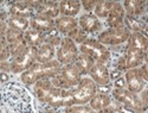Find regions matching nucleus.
<instances>
[{
  "label": "nucleus",
  "mask_w": 148,
  "mask_h": 113,
  "mask_svg": "<svg viewBox=\"0 0 148 113\" xmlns=\"http://www.w3.org/2000/svg\"><path fill=\"white\" fill-rule=\"evenodd\" d=\"M0 113H36L33 94L18 81L6 82L0 87Z\"/></svg>",
  "instance_id": "nucleus-1"
},
{
  "label": "nucleus",
  "mask_w": 148,
  "mask_h": 113,
  "mask_svg": "<svg viewBox=\"0 0 148 113\" xmlns=\"http://www.w3.org/2000/svg\"><path fill=\"white\" fill-rule=\"evenodd\" d=\"M33 95L43 105L53 108L69 107L75 105L70 89H60L52 86L50 79L40 80L33 85Z\"/></svg>",
  "instance_id": "nucleus-2"
},
{
  "label": "nucleus",
  "mask_w": 148,
  "mask_h": 113,
  "mask_svg": "<svg viewBox=\"0 0 148 113\" xmlns=\"http://www.w3.org/2000/svg\"><path fill=\"white\" fill-rule=\"evenodd\" d=\"M62 64L58 61L52 60L47 63H33L26 71L20 74V81L23 85L33 86L36 82L45 79H52L59 73Z\"/></svg>",
  "instance_id": "nucleus-3"
},
{
  "label": "nucleus",
  "mask_w": 148,
  "mask_h": 113,
  "mask_svg": "<svg viewBox=\"0 0 148 113\" xmlns=\"http://www.w3.org/2000/svg\"><path fill=\"white\" fill-rule=\"evenodd\" d=\"M79 53L87 54L90 56L94 62L97 63H103V64H109L112 62V51L110 49L101 44L96 38H90L88 37L82 44L78 45Z\"/></svg>",
  "instance_id": "nucleus-4"
},
{
  "label": "nucleus",
  "mask_w": 148,
  "mask_h": 113,
  "mask_svg": "<svg viewBox=\"0 0 148 113\" xmlns=\"http://www.w3.org/2000/svg\"><path fill=\"white\" fill-rule=\"evenodd\" d=\"M82 78L83 76L79 73V70L75 67V64L71 63V64L62 66L59 73L55 78L50 79V81H51L52 86L56 87V88L71 89V88H75L79 83Z\"/></svg>",
  "instance_id": "nucleus-5"
},
{
  "label": "nucleus",
  "mask_w": 148,
  "mask_h": 113,
  "mask_svg": "<svg viewBox=\"0 0 148 113\" xmlns=\"http://www.w3.org/2000/svg\"><path fill=\"white\" fill-rule=\"evenodd\" d=\"M110 96L113 100L120 106L128 108L135 113H146L147 112V106L142 104L140 100L139 94H134L129 92L127 88H112L110 91Z\"/></svg>",
  "instance_id": "nucleus-6"
},
{
  "label": "nucleus",
  "mask_w": 148,
  "mask_h": 113,
  "mask_svg": "<svg viewBox=\"0 0 148 113\" xmlns=\"http://www.w3.org/2000/svg\"><path fill=\"white\" fill-rule=\"evenodd\" d=\"M130 32L123 26L119 28H112V29H107L102 32L98 33L97 36V41L101 44H103L107 48H113V46H119L126 44L129 40Z\"/></svg>",
  "instance_id": "nucleus-7"
},
{
  "label": "nucleus",
  "mask_w": 148,
  "mask_h": 113,
  "mask_svg": "<svg viewBox=\"0 0 148 113\" xmlns=\"http://www.w3.org/2000/svg\"><path fill=\"white\" fill-rule=\"evenodd\" d=\"M71 96L73 100L75 105H85L90 101V99L97 93V86L95 82L88 78L83 76L79 81V83L75 87L71 88Z\"/></svg>",
  "instance_id": "nucleus-8"
},
{
  "label": "nucleus",
  "mask_w": 148,
  "mask_h": 113,
  "mask_svg": "<svg viewBox=\"0 0 148 113\" xmlns=\"http://www.w3.org/2000/svg\"><path fill=\"white\" fill-rule=\"evenodd\" d=\"M36 56H37V48L27 46L24 51L10 60L11 63V73L12 74H21L26 71L33 63H36Z\"/></svg>",
  "instance_id": "nucleus-9"
},
{
  "label": "nucleus",
  "mask_w": 148,
  "mask_h": 113,
  "mask_svg": "<svg viewBox=\"0 0 148 113\" xmlns=\"http://www.w3.org/2000/svg\"><path fill=\"white\" fill-rule=\"evenodd\" d=\"M79 54L78 46L73 43L68 37H63L59 46L56 49V57L55 60L58 61L62 66L71 64L75 62L76 57Z\"/></svg>",
  "instance_id": "nucleus-10"
},
{
  "label": "nucleus",
  "mask_w": 148,
  "mask_h": 113,
  "mask_svg": "<svg viewBox=\"0 0 148 113\" xmlns=\"http://www.w3.org/2000/svg\"><path fill=\"white\" fill-rule=\"evenodd\" d=\"M125 81H126V88L134 93V94H139L143 88L147 87V81L142 78L140 68H133V69H127L125 71Z\"/></svg>",
  "instance_id": "nucleus-11"
},
{
  "label": "nucleus",
  "mask_w": 148,
  "mask_h": 113,
  "mask_svg": "<svg viewBox=\"0 0 148 113\" xmlns=\"http://www.w3.org/2000/svg\"><path fill=\"white\" fill-rule=\"evenodd\" d=\"M88 75L95 82V85L97 87L109 86L110 82H112L110 75H109V67L107 64H103V63H97V62H95Z\"/></svg>",
  "instance_id": "nucleus-12"
},
{
  "label": "nucleus",
  "mask_w": 148,
  "mask_h": 113,
  "mask_svg": "<svg viewBox=\"0 0 148 113\" xmlns=\"http://www.w3.org/2000/svg\"><path fill=\"white\" fill-rule=\"evenodd\" d=\"M125 58L127 69L139 68L143 63H147V51H142V50H139L136 48L127 45L125 51Z\"/></svg>",
  "instance_id": "nucleus-13"
},
{
  "label": "nucleus",
  "mask_w": 148,
  "mask_h": 113,
  "mask_svg": "<svg viewBox=\"0 0 148 113\" xmlns=\"http://www.w3.org/2000/svg\"><path fill=\"white\" fill-rule=\"evenodd\" d=\"M77 21H78V28L81 30H83L88 36L90 33L100 32L103 28L101 20L98 19L96 16H94L92 12L91 13H84V15L79 16Z\"/></svg>",
  "instance_id": "nucleus-14"
},
{
  "label": "nucleus",
  "mask_w": 148,
  "mask_h": 113,
  "mask_svg": "<svg viewBox=\"0 0 148 113\" xmlns=\"http://www.w3.org/2000/svg\"><path fill=\"white\" fill-rule=\"evenodd\" d=\"M30 29L46 35L55 29V19L40 15H34L33 17L30 18Z\"/></svg>",
  "instance_id": "nucleus-15"
},
{
  "label": "nucleus",
  "mask_w": 148,
  "mask_h": 113,
  "mask_svg": "<svg viewBox=\"0 0 148 113\" xmlns=\"http://www.w3.org/2000/svg\"><path fill=\"white\" fill-rule=\"evenodd\" d=\"M121 4L123 8H125V12L127 16L145 19L146 6H147L146 1H143V0H125Z\"/></svg>",
  "instance_id": "nucleus-16"
},
{
  "label": "nucleus",
  "mask_w": 148,
  "mask_h": 113,
  "mask_svg": "<svg viewBox=\"0 0 148 113\" xmlns=\"http://www.w3.org/2000/svg\"><path fill=\"white\" fill-rule=\"evenodd\" d=\"M126 17V12L123 8L122 4L120 1H114V5L110 10L109 15L107 17V25L109 26V29L112 28H119V26H123V20Z\"/></svg>",
  "instance_id": "nucleus-17"
},
{
  "label": "nucleus",
  "mask_w": 148,
  "mask_h": 113,
  "mask_svg": "<svg viewBox=\"0 0 148 113\" xmlns=\"http://www.w3.org/2000/svg\"><path fill=\"white\" fill-rule=\"evenodd\" d=\"M10 16L14 17H23L30 19L36 15V11L31 7L29 1H14L10 3V7L7 10Z\"/></svg>",
  "instance_id": "nucleus-18"
},
{
  "label": "nucleus",
  "mask_w": 148,
  "mask_h": 113,
  "mask_svg": "<svg viewBox=\"0 0 148 113\" xmlns=\"http://www.w3.org/2000/svg\"><path fill=\"white\" fill-rule=\"evenodd\" d=\"M77 26H78L77 18L59 16L55 19V29L59 32V35H62L63 37H65L70 31H72Z\"/></svg>",
  "instance_id": "nucleus-19"
},
{
  "label": "nucleus",
  "mask_w": 148,
  "mask_h": 113,
  "mask_svg": "<svg viewBox=\"0 0 148 113\" xmlns=\"http://www.w3.org/2000/svg\"><path fill=\"white\" fill-rule=\"evenodd\" d=\"M36 15H40L51 19H56L57 17H59V1L42 0L39 6L36 10Z\"/></svg>",
  "instance_id": "nucleus-20"
},
{
  "label": "nucleus",
  "mask_w": 148,
  "mask_h": 113,
  "mask_svg": "<svg viewBox=\"0 0 148 113\" xmlns=\"http://www.w3.org/2000/svg\"><path fill=\"white\" fill-rule=\"evenodd\" d=\"M81 1L78 0H62L59 1V16L76 18L81 12Z\"/></svg>",
  "instance_id": "nucleus-21"
},
{
  "label": "nucleus",
  "mask_w": 148,
  "mask_h": 113,
  "mask_svg": "<svg viewBox=\"0 0 148 113\" xmlns=\"http://www.w3.org/2000/svg\"><path fill=\"white\" fill-rule=\"evenodd\" d=\"M123 25H125V28L130 33L132 32H141L145 36H147V23H146V19L135 18V17H130V16L126 15L125 20H123Z\"/></svg>",
  "instance_id": "nucleus-22"
},
{
  "label": "nucleus",
  "mask_w": 148,
  "mask_h": 113,
  "mask_svg": "<svg viewBox=\"0 0 148 113\" xmlns=\"http://www.w3.org/2000/svg\"><path fill=\"white\" fill-rule=\"evenodd\" d=\"M56 57V48H53L50 44L43 43L40 46L37 48V56L36 62L38 63H47Z\"/></svg>",
  "instance_id": "nucleus-23"
},
{
  "label": "nucleus",
  "mask_w": 148,
  "mask_h": 113,
  "mask_svg": "<svg viewBox=\"0 0 148 113\" xmlns=\"http://www.w3.org/2000/svg\"><path fill=\"white\" fill-rule=\"evenodd\" d=\"M113 103V99L112 96H110V94H107V93H100L97 92L91 99L90 101L88 103V105L95 111H100V110H103L108 106H110Z\"/></svg>",
  "instance_id": "nucleus-24"
},
{
  "label": "nucleus",
  "mask_w": 148,
  "mask_h": 113,
  "mask_svg": "<svg viewBox=\"0 0 148 113\" xmlns=\"http://www.w3.org/2000/svg\"><path fill=\"white\" fill-rule=\"evenodd\" d=\"M94 60L88 56L87 54H83V53H79L78 56L76 57L75 62H73V64H75V67L79 70V73L82 74V76L83 75H88L91 67L94 66Z\"/></svg>",
  "instance_id": "nucleus-25"
},
{
  "label": "nucleus",
  "mask_w": 148,
  "mask_h": 113,
  "mask_svg": "<svg viewBox=\"0 0 148 113\" xmlns=\"http://www.w3.org/2000/svg\"><path fill=\"white\" fill-rule=\"evenodd\" d=\"M127 45L136 48L142 51H147L148 49V38L141 32H132L129 36V40L127 42Z\"/></svg>",
  "instance_id": "nucleus-26"
},
{
  "label": "nucleus",
  "mask_w": 148,
  "mask_h": 113,
  "mask_svg": "<svg viewBox=\"0 0 148 113\" xmlns=\"http://www.w3.org/2000/svg\"><path fill=\"white\" fill-rule=\"evenodd\" d=\"M44 38H45L44 33H40L33 29H27L24 32V40H25L27 46L38 48L44 43Z\"/></svg>",
  "instance_id": "nucleus-27"
},
{
  "label": "nucleus",
  "mask_w": 148,
  "mask_h": 113,
  "mask_svg": "<svg viewBox=\"0 0 148 113\" xmlns=\"http://www.w3.org/2000/svg\"><path fill=\"white\" fill-rule=\"evenodd\" d=\"M113 5H114V1H110V0H97L96 6L92 11V15L96 16L100 20L107 19Z\"/></svg>",
  "instance_id": "nucleus-28"
},
{
  "label": "nucleus",
  "mask_w": 148,
  "mask_h": 113,
  "mask_svg": "<svg viewBox=\"0 0 148 113\" xmlns=\"http://www.w3.org/2000/svg\"><path fill=\"white\" fill-rule=\"evenodd\" d=\"M6 23H7V26L8 28L18 30V31H20L23 33L25 32L27 29H30V19H27V18L10 16Z\"/></svg>",
  "instance_id": "nucleus-29"
},
{
  "label": "nucleus",
  "mask_w": 148,
  "mask_h": 113,
  "mask_svg": "<svg viewBox=\"0 0 148 113\" xmlns=\"http://www.w3.org/2000/svg\"><path fill=\"white\" fill-rule=\"evenodd\" d=\"M65 37H68V38H70L73 43H75L77 46L79 45V44H82L85 40H87L88 38V35L87 33H85L83 30H81L78 26L77 28H75V29H73L72 31H70Z\"/></svg>",
  "instance_id": "nucleus-30"
},
{
  "label": "nucleus",
  "mask_w": 148,
  "mask_h": 113,
  "mask_svg": "<svg viewBox=\"0 0 148 113\" xmlns=\"http://www.w3.org/2000/svg\"><path fill=\"white\" fill-rule=\"evenodd\" d=\"M62 38H63V36L59 35V32H58L56 29H53L52 31H50L49 33H46V35H45L44 43L50 44V45H52L53 48H56V49H57V48L59 46L60 42H62Z\"/></svg>",
  "instance_id": "nucleus-31"
},
{
  "label": "nucleus",
  "mask_w": 148,
  "mask_h": 113,
  "mask_svg": "<svg viewBox=\"0 0 148 113\" xmlns=\"http://www.w3.org/2000/svg\"><path fill=\"white\" fill-rule=\"evenodd\" d=\"M8 45V49H10V54H11V58L12 57H16L18 55H20L24 50L27 48V44L25 42V40H20L18 42H14L12 44H7Z\"/></svg>",
  "instance_id": "nucleus-32"
},
{
  "label": "nucleus",
  "mask_w": 148,
  "mask_h": 113,
  "mask_svg": "<svg viewBox=\"0 0 148 113\" xmlns=\"http://www.w3.org/2000/svg\"><path fill=\"white\" fill-rule=\"evenodd\" d=\"M64 113H96V112L88 104H85V105H72L65 107Z\"/></svg>",
  "instance_id": "nucleus-33"
},
{
  "label": "nucleus",
  "mask_w": 148,
  "mask_h": 113,
  "mask_svg": "<svg viewBox=\"0 0 148 113\" xmlns=\"http://www.w3.org/2000/svg\"><path fill=\"white\" fill-rule=\"evenodd\" d=\"M23 38H24L23 32L14 30V29H11V28H7V31H6V43L7 44H12L14 42L23 40Z\"/></svg>",
  "instance_id": "nucleus-34"
},
{
  "label": "nucleus",
  "mask_w": 148,
  "mask_h": 113,
  "mask_svg": "<svg viewBox=\"0 0 148 113\" xmlns=\"http://www.w3.org/2000/svg\"><path fill=\"white\" fill-rule=\"evenodd\" d=\"M96 3L97 0H83V1H81V7L84 11H87V13H91L96 6Z\"/></svg>",
  "instance_id": "nucleus-35"
},
{
  "label": "nucleus",
  "mask_w": 148,
  "mask_h": 113,
  "mask_svg": "<svg viewBox=\"0 0 148 113\" xmlns=\"http://www.w3.org/2000/svg\"><path fill=\"white\" fill-rule=\"evenodd\" d=\"M11 60V54H10V49L7 43L4 45H0V62L4 61H10Z\"/></svg>",
  "instance_id": "nucleus-36"
},
{
  "label": "nucleus",
  "mask_w": 148,
  "mask_h": 113,
  "mask_svg": "<svg viewBox=\"0 0 148 113\" xmlns=\"http://www.w3.org/2000/svg\"><path fill=\"white\" fill-rule=\"evenodd\" d=\"M7 23L0 20V45L6 44V31H7Z\"/></svg>",
  "instance_id": "nucleus-37"
},
{
  "label": "nucleus",
  "mask_w": 148,
  "mask_h": 113,
  "mask_svg": "<svg viewBox=\"0 0 148 113\" xmlns=\"http://www.w3.org/2000/svg\"><path fill=\"white\" fill-rule=\"evenodd\" d=\"M114 69H116V70H120V71H126L127 70V68H126V58H125V54L123 55H121L117 60H116V62L114 63Z\"/></svg>",
  "instance_id": "nucleus-38"
},
{
  "label": "nucleus",
  "mask_w": 148,
  "mask_h": 113,
  "mask_svg": "<svg viewBox=\"0 0 148 113\" xmlns=\"http://www.w3.org/2000/svg\"><path fill=\"white\" fill-rule=\"evenodd\" d=\"M0 71L1 73H11V63L10 61H4V62H0Z\"/></svg>",
  "instance_id": "nucleus-39"
},
{
  "label": "nucleus",
  "mask_w": 148,
  "mask_h": 113,
  "mask_svg": "<svg viewBox=\"0 0 148 113\" xmlns=\"http://www.w3.org/2000/svg\"><path fill=\"white\" fill-rule=\"evenodd\" d=\"M113 82H114V87H113V88H126V81H125V78H123V76L116 79Z\"/></svg>",
  "instance_id": "nucleus-40"
},
{
  "label": "nucleus",
  "mask_w": 148,
  "mask_h": 113,
  "mask_svg": "<svg viewBox=\"0 0 148 113\" xmlns=\"http://www.w3.org/2000/svg\"><path fill=\"white\" fill-rule=\"evenodd\" d=\"M109 75H110V80H112V81H115L116 79H119V78L122 76V71L116 70V69H114V70H109Z\"/></svg>",
  "instance_id": "nucleus-41"
},
{
  "label": "nucleus",
  "mask_w": 148,
  "mask_h": 113,
  "mask_svg": "<svg viewBox=\"0 0 148 113\" xmlns=\"http://www.w3.org/2000/svg\"><path fill=\"white\" fill-rule=\"evenodd\" d=\"M139 68H140V71H141L142 78L145 79V81L148 82V68H147V63H143V64L140 66Z\"/></svg>",
  "instance_id": "nucleus-42"
},
{
  "label": "nucleus",
  "mask_w": 148,
  "mask_h": 113,
  "mask_svg": "<svg viewBox=\"0 0 148 113\" xmlns=\"http://www.w3.org/2000/svg\"><path fill=\"white\" fill-rule=\"evenodd\" d=\"M115 112H116V108H115L113 105H110V106H108V107H106V108H103V110L97 111L96 113H115Z\"/></svg>",
  "instance_id": "nucleus-43"
},
{
  "label": "nucleus",
  "mask_w": 148,
  "mask_h": 113,
  "mask_svg": "<svg viewBox=\"0 0 148 113\" xmlns=\"http://www.w3.org/2000/svg\"><path fill=\"white\" fill-rule=\"evenodd\" d=\"M10 81V75L7 73H1L0 71V83H6Z\"/></svg>",
  "instance_id": "nucleus-44"
},
{
  "label": "nucleus",
  "mask_w": 148,
  "mask_h": 113,
  "mask_svg": "<svg viewBox=\"0 0 148 113\" xmlns=\"http://www.w3.org/2000/svg\"><path fill=\"white\" fill-rule=\"evenodd\" d=\"M39 113H63V112H60V111H53V110H47V111H42Z\"/></svg>",
  "instance_id": "nucleus-45"
},
{
  "label": "nucleus",
  "mask_w": 148,
  "mask_h": 113,
  "mask_svg": "<svg viewBox=\"0 0 148 113\" xmlns=\"http://www.w3.org/2000/svg\"><path fill=\"white\" fill-rule=\"evenodd\" d=\"M115 113H122V112H121V111H119V110H116V112H115Z\"/></svg>",
  "instance_id": "nucleus-46"
},
{
  "label": "nucleus",
  "mask_w": 148,
  "mask_h": 113,
  "mask_svg": "<svg viewBox=\"0 0 148 113\" xmlns=\"http://www.w3.org/2000/svg\"><path fill=\"white\" fill-rule=\"evenodd\" d=\"M0 85H1V83H0Z\"/></svg>",
  "instance_id": "nucleus-47"
}]
</instances>
